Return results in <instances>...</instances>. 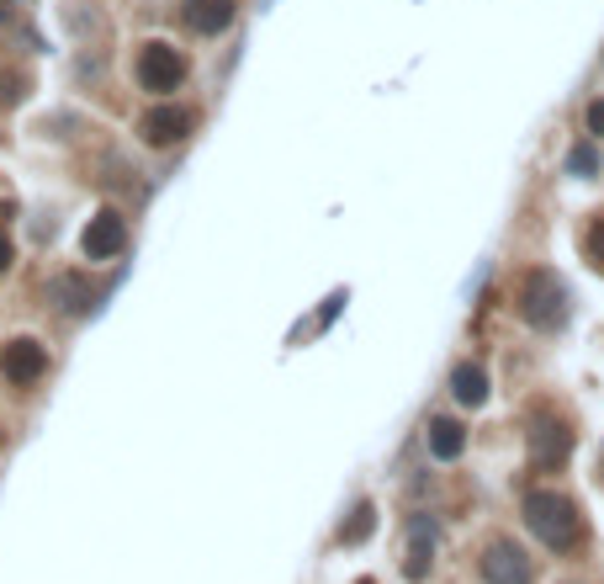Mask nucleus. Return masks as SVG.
Masks as SVG:
<instances>
[{"label":"nucleus","instance_id":"f257e3e1","mask_svg":"<svg viewBox=\"0 0 604 584\" xmlns=\"http://www.w3.org/2000/svg\"><path fill=\"white\" fill-rule=\"evenodd\" d=\"M525 521H530V532H535L546 547L578 543V510H572V500L552 495V489H535V495L525 500Z\"/></svg>","mask_w":604,"mask_h":584},{"label":"nucleus","instance_id":"f03ea898","mask_svg":"<svg viewBox=\"0 0 604 584\" xmlns=\"http://www.w3.org/2000/svg\"><path fill=\"white\" fill-rule=\"evenodd\" d=\"M520 314L535 330H557L567 319V288L557 271H530L520 282Z\"/></svg>","mask_w":604,"mask_h":584},{"label":"nucleus","instance_id":"7ed1b4c3","mask_svg":"<svg viewBox=\"0 0 604 584\" xmlns=\"http://www.w3.org/2000/svg\"><path fill=\"white\" fill-rule=\"evenodd\" d=\"M181 81H186V59H181L170 42H149V48L138 53V85H144V90L164 96V90H175Z\"/></svg>","mask_w":604,"mask_h":584},{"label":"nucleus","instance_id":"20e7f679","mask_svg":"<svg viewBox=\"0 0 604 584\" xmlns=\"http://www.w3.org/2000/svg\"><path fill=\"white\" fill-rule=\"evenodd\" d=\"M122 245H127V223H122L118 212H96L81 240L85 260H112V255H122Z\"/></svg>","mask_w":604,"mask_h":584},{"label":"nucleus","instance_id":"39448f33","mask_svg":"<svg viewBox=\"0 0 604 584\" xmlns=\"http://www.w3.org/2000/svg\"><path fill=\"white\" fill-rule=\"evenodd\" d=\"M0 373L11 377V382H38L48 373V351H42L38 340H11L0 351Z\"/></svg>","mask_w":604,"mask_h":584},{"label":"nucleus","instance_id":"423d86ee","mask_svg":"<svg viewBox=\"0 0 604 584\" xmlns=\"http://www.w3.org/2000/svg\"><path fill=\"white\" fill-rule=\"evenodd\" d=\"M234 11H239V0H186L181 5V22L201 33V38H212V33H223L229 22H234Z\"/></svg>","mask_w":604,"mask_h":584},{"label":"nucleus","instance_id":"0eeeda50","mask_svg":"<svg viewBox=\"0 0 604 584\" xmlns=\"http://www.w3.org/2000/svg\"><path fill=\"white\" fill-rule=\"evenodd\" d=\"M483 580H488V584H530V558H525L520 547H509V543L488 547Z\"/></svg>","mask_w":604,"mask_h":584},{"label":"nucleus","instance_id":"6e6552de","mask_svg":"<svg viewBox=\"0 0 604 584\" xmlns=\"http://www.w3.org/2000/svg\"><path fill=\"white\" fill-rule=\"evenodd\" d=\"M138 133H144L149 144H160V149L164 144H181V138L192 133V112H186V107H155V112L138 123Z\"/></svg>","mask_w":604,"mask_h":584},{"label":"nucleus","instance_id":"1a4fd4ad","mask_svg":"<svg viewBox=\"0 0 604 584\" xmlns=\"http://www.w3.org/2000/svg\"><path fill=\"white\" fill-rule=\"evenodd\" d=\"M451 393H456V404H483L488 399V373L483 367H472V362H461L456 373H451Z\"/></svg>","mask_w":604,"mask_h":584},{"label":"nucleus","instance_id":"9d476101","mask_svg":"<svg viewBox=\"0 0 604 584\" xmlns=\"http://www.w3.org/2000/svg\"><path fill=\"white\" fill-rule=\"evenodd\" d=\"M461 447H467V430L456 425V419H430V452L441 462L461 458Z\"/></svg>","mask_w":604,"mask_h":584},{"label":"nucleus","instance_id":"9b49d317","mask_svg":"<svg viewBox=\"0 0 604 584\" xmlns=\"http://www.w3.org/2000/svg\"><path fill=\"white\" fill-rule=\"evenodd\" d=\"M594 170H600V149L594 144H583V149L567 155V175H594Z\"/></svg>","mask_w":604,"mask_h":584},{"label":"nucleus","instance_id":"f8f14e48","mask_svg":"<svg viewBox=\"0 0 604 584\" xmlns=\"http://www.w3.org/2000/svg\"><path fill=\"white\" fill-rule=\"evenodd\" d=\"M366 532H371V504H361V510H356V521H350V532H340V537H345V543H361Z\"/></svg>","mask_w":604,"mask_h":584},{"label":"nucleus","instance_id":"ddd939ff","mask_svg":"<svg viewBox=\"0 0 604 584\" xmlns=\"http://www.w3.org/2000/svg\"><path fill=\"white\" fill-rule=\"evenodd\" d=\"M589 133H594V138H604V101H594V107H589Z\"/></svg>","mask_w":604,"mask_h":584},{"label":"nucleus","instance_id":"4468645a","mask_svg":"<svg viewBox=\"0 0 604 584\" xmlns=\"http://www.w3.org/2000/svg\"><path fill=\"white\" fill-rule=\"evenodd\" d=\"M11 266V240H5V229H0V271Z\"/></svg>","mask_w":604,"mask_h":584},{"label":"nucleus","instance_id":"2eb2a0df","mask_svg":"<svg viewBox=\"0 0 604 584\" xmlns=\"http://www.w3.org/2000/svg\"><path fill=\"white\" fill-rule=\"evenodd\" d=\"M589 245H594V255H600V260H604V223H600V234H594Z\"/></svg>","mask_w":604,"mask_h":584}]
</instances>
